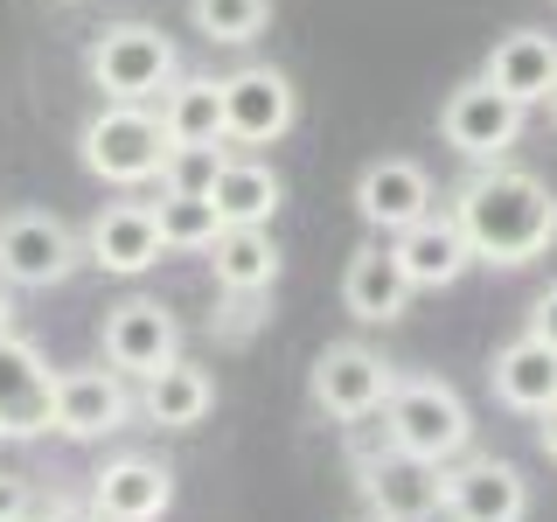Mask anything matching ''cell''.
I'll return each mask as SVG.
<instances>
[{
    "mask_svg": "<svg viewBox=\"0 0 557 522\" xmlns=\"http://www.w3.org/2000/svg\"><path fill=\"white\" fill-rule=\"evenodd\" d=\"M391 383H397V370L376 356V348L335 341V348H321V356H313L307 390H313V411H327L335 425H356V418H376L383 411Z\"/></svg>",
    "mask_w": 557,
    "mask_h": 522,
    "instance_id": "cell-8",
    "label": "cell"
},
{
    "mask_svg": "<svg viewBox=\"0 0 557 522\" xmlns=\"http://www.w3.org/2000/svg\"><path fill=\"white\" fill-rule=\"evenodd\" d=\"M440 509L453 522H522L530 515V487L509 460H467L446 474V501Z\"/></svg>",
    "mask_w": 557,
    "mask_h": 522,
    "instance_id": "cell-16",
    "label": "cell"
},
{
    "mask_svg": "<svg viewBox=\"0 0 557 522\" xmlns=\"http://www.w3.org/2000/svg\"><path fill=\"white\" fill-rule=\"evenodd\" d=\"M544 104H550V119H557V84H550V98H544Z\"/></svg>",
    "mask_w": 557,
    "mask_h": 522,
    "instance_id": "cell-32",
    "label": "cell"
},
{
    "mask_svg": "<svg viewBox=\"0 0 557 522\" xmlns=\"http://www.w3.org/2000/svg\"><path fill=\"white\" fill-rule=\"evenodd\" d=\"M481 77L495 84L502 98H516L522 112H530V104H544L550 84H557V35H544V28H509L495 49H487Z\"/></svg>",
    "mask_w": 557,
    "mask_h": 522,
    "instance_id": "cell-18",
    "label": "cell"
},
{
    "mask_svg": "<svg viewBox=\"0 0 557 522\" xmlns=\"http://www.w3.org/2000/svg\"><path fill=\"white\" fill-rule=\"evenodd\" d=\"M383 425H391V446L411 452V460H460L467 439H474V418H467L460 390L440 376H411V383H391V397H383Z\"/></svg>",
    "mask_w": 557,
    "mask_h": 522,
    "instance_id": "cell-4",
    "label": "cell"
},
{
    "mask_svg": "<svg viewBox=\"0 0 557 522\" xmlns=\"http://www.w3.org/2000/svg\"><path fill=\"white\" fill-rule=\"evenodd\" d=\"M77 265H84V237L70 231L63 216H49V209H14V216H0V286L49 293Z\"/></svg>",
    "mask_w": 557,
    "mask_h": 522,
    "instance_id": "cell-5",
    "label": "cell"
},
{
    "mask_svg": "<svg viewBox=\"0 0 557 522\" xmlns=\"http://www.w3.org/2000/svg\"><path fill=\"white\" fill-rule=\"evenodd\" d=\"M28 515H35L28 474H8V467H0V522H28Z\"/></svg>",
    "mask_w": 557,
    "mask_h": 522,
    "instance_id": "cell-27",
    "label": "cell"
},
{
    "mask_svg": "<svg viewBox=\"0 0 557 522\" xmlns=\"http://www.w3.org/2000/svg\"><path fill=\"white\" fill-rule=\"evenodd\" d=\"M139 411H147L161 432H196L202 418L216 411V376H209L202 362H182V356H174L168 370L147 376V390H139Z\"/></svg>",
    "mask_w": 557,
    "mask_h": 522,
    "instance_id": "cell-23",
    "label": "cell"
},
{
    "mask_svg": "<svg viewBox=\"0 0 557 522\" xmlns=\"http://www.w3.org/2000/svg\"><path fill=\"white\" fill-rule=\"evenodd\" d=\"M530 335L544 341V348H557V278L544 293H536V307H530Z\"/></svg>",
    "mask_w": 557,
    "mask_h": 522,
    "instance_id": "cell-28",
    "label": "cell"
},
{
    "mask_svg": "<svg viewBox=\"0 0 557 522\" xmlns=\"http://www.w3.org/2000/svg\"><path fill=\"white\" fill-rule=\"evenodd\" d=\"M440 139L474 167L509 161V147L522 139V104L502 98L487 77H467L460 91H446V104H440Z\"/></svg>",
    "mask_w": 557,
    "mask_h": 522,
    "instance_id": "cell-7",
    "label": "cell"
},
{
    "mask_svg": "<svg viewBox=\"0 0 557 522\" xmlns=\"http://www.w3.org/2000/svg\"><path fill=\"white\" fill-rule=\"evenodd\" d=\"M84 77H91L112 104H153L174 77H182V57H174V42L153 22H112V28L91 35V49H84Z\"/></svg>",
    "mask_w": 557,
    "mask_h": 522,
    "instance_id": "cell-2",
    "label": "cell"
},
{
    "mask_svg": "<svg viewBox=\"0 0 557 522\" xmlns=\"http://www.w3.org/2000/svg\"><path fill=\"white\" fill-rule=\"evenodd\" d=\"M161 133L174 153L223 147V77H174L161 91Z\"/></svg>",
    "mask_w": 557,
    "mask_h": 522,
    "instance_id": "cell-21",
    "label": "cell"
},
{
    "mask_svg": "<svg viewBox=\"0 0 557 522\" xmlns=\"http://www.w3.org/2000/svg\"><path fill=\"white\" fill-rule=\"evenodd\" d=\"M77 161L112 188H139V182H161L168 167V133H161V112L147 104H112L104 98L77 133Z\"/></svg>",
    "mask_w": 557,
    "mask_h": 522,
    "instance_id": "cell-3",
    "label": "cell"
},
{
    "mask_svg": "<svg viewBox=\"0 0 557 522\" xmlns=\"http://www.w3.org/2000/svg\"><path fill=\"white\" fill-rule=\"evenodd\" d=\"M391 251H397V265H405V278H411V293H440V286H453V278L474 265L460 223H453V216H432V209L391 237Z\"/></svg>",
    "mask_w": 557,
    "mask_h": 522,
    "instance_id": "cell-19",
    "label": "cell"
},
{
    "mask_svg": "<svg viewBox=\"0 0 557 522\" xmlns=\"http://www.w3.org/2000/svg\"><path fill=\"white\" fill-rule=\"evenodd\" d=\"M49 397H57L49 356L22 335H0V439H35V432H49Z\"/></svg>",
    "mask_w": 557,
    "mask_h": 522,
    "instance_id": "cell-12",
    "label": "cell"
},
{
    "mask_svg": "<svg viewBox=\"0 0 557 522\" xmlns=\"http://www.w3.org/2000/svg\"><path fill=\"white\" fill-rule=\"evenodd\" d=\"M42 522H98V515H91V509H70V501H57V509H49Z\"/></svg>",
    "mask_w": 557,
    "mask_h": 522,
    "instance_id": "cell-30",
    "label": "cell"
},
{
    "mask_svg": "<svg viewBox=\"0 0 557 522\" xmlns=\"http://www.w3.org/2000/svg\"><path fill=\"white\" fill-rule=\"evenodd\" d=\"M432 209V174L405 161V153H383V161H370L356 174V216L370 223V231L397 237L405 223H418Z\"/></svg>",
    "mask_w": 557,
    "mask_h": 522,
    "instance_id": "cell-14",
    "label": "cell"
},
{
    "mask_svg": "<svg viewBox=\"0 0 557 522\" xmlns=\"http://www.w3.org/2000/svg\"><path fill=\"white\" fill-rule=\"evenodd\" d=\"M84 265L112 272V278H139L161 265V231H153L147 202H104L84 231Z\"/></svg>",
    "mask_w": 557,
    "mask_h": 522,
    "instance_id": "cell-13",
    "label": "cell"
},
{
    "mask_svg": "<svg viewBox=\"0 0 557 522\" xmlns=\"http://www.w3.org/2000/svg\"><path fill=\"white\" fill-rule=\"evenodd\" d=\"M202 196L216 209V223L231 231V223H272L278 202H286V182L265 161H251V153H216L202 167Z\"/></svg>",
    "mask_w": 557,
    "mask_h": 522,
    "instance_id": "cell-15",
    "label": "cell"
},
{
    "mask_svg": "<svg viewBox=\"0 0 557 522\" xmlns=\"http://www.w3.org/2000/svg\"><path fill=\"white\" fill-rule=\"evenodd\" d=\"M300 119V91L286 70L244 63L223 77V147H278Z\"/></svg>",
    "mask_w": 557,
    "mask_h": 522,
    "instance_id": "cell-6",
    "label": "cell"
},
{
    "mask_svg": "<svg viewBox=\"0 0 557 522\" xmlns=\"http://www.w3.org/2000/svg\"><path fill=\"white\" fill-rule=\"evenodd\" d=\"M209 272H216V286L231 293V300H258V293H272L278 278V244L265 223H231V231H216L209 244Z\"/></svg>",
    "mask_w": 557,
    "mask_h": 522,
    "instance_id": "cell-22",
    "label": "cell"
},
{
    "mask_svg": "<svg viewBox=\"0 0 557 522\" xmlns=\"http://www.w3.org/2000/svg\"><path fill=\"white\" fill-rule=\"evenodd\" d=\"M536 446H544V460H557V405L536 411Z\"/></svg>",
    "mask_w": 557,
    "mask_h": 522,
    "instance_id": "cell-29",
    "label": "cell"
},
{
    "mask_svg": "<svg viewBox=\"0 0 557 522\" xmlns=\"http://www.w3.org/2000/svg\"><path fill=\"white\" fill-rule=\"evenodd\" d=\"M174 509V474L147 452H119L91 474V515L98 522H161Z\"/></svg>",
    "mask_w": 557,
    "mask_h": 522,
    "instance_id": "cell-11",
    "label": "cell"
},
{
    "mask_svg": "<svg viewBox=\"0 0 557 522\" xmlns=\"http://www.w3.org/2000/svg\"><path fill=\"white\" fill-rule=\"evenodd\" d=\"M182 356V321L147 300V293H133V300H119L104 313V362H112L119 376H139L147 383L153 370H168V362Z\"/></svg>",
    "mask_w": 557,
    "mask_h": 522,
    "instance_id": "cell-10",
    "label": "cell"
},
{
    "mask_svg": "<svg viewBox=\"0 0 557 522\" xmlns=\"http://www.w3.org/2000/svg\"><path fill=\"white\" fill-rule=\"evenodd\" d=\"M342 307L356 313L362 327H391V321H405V307H411V278H405V265H397L391 244H362V251L348 258V272H342Z\"/></svg>",
    "mask_w": 557,
    "mask_h": 522,
    "instance_id": "cell-20",
    "label": "cell"
},
{
    "mask_svg": "<svg viewBox=\"0 0 557 522\" xmlns=\"http://www.w3.org/2000/svg\"><path fill=\"white\" fill-rule=\"evenodd\" d=\"M188 22H196L202 42L244 49V42H258V35H265L272 0H188Z\"/></svg>",
    "mask_w": 557,
    "mask_h": 522,
    "instance_id": "cell-26",
    "label": "cell"
},
{
    "mask_svg": "<svg viewBox=\"0 0 557 522\" xmlns=\"http://www.w3.org/2000/svg\"><path fill=\"white\" fill-rule=\"evenodd\" d=\"M0 335H14V286H0Z\"/></svg>",
    "mask_w": 557,
    "mask_h": 522,
    "instance_id": "cell-31",
    "label": "cell"
},
{
    "mask_svg": "<svg viewBox=\"0 0 557 522\" xmlns=\"http://www.w3.org/2000/svg\"><path fill=\"white\" fill-rule=\"evenodd\" d=\"M487 383H495V397H502L509 411H522V418L550 411V405H557V348H544L536 335H522V341H509V348L495 356Z\"/></svg>",
    "mask_w": 557,
    "mask_h": 522,
    "instance_id": "cell-24",
    "label": "cell"
},
{
    "mask_svg": "<svg viewBox=\"0 0 557 522\" xmlns=\"http://www.w3.org/2000/svg\"><path fill=\"white\" fill-rule=\"evenodd\" d=\"M133 418V390L119 370H57V397H49V432L91 446V439H112L126 432Z\"/></svg>",
    "mask_w": 557,
    "mask_h": 522,
    "instance_id": "cell-9",
    "label": "cell"
},
{
    "mask_svg": "<svg viewBox=\"0 0 557 522\" xmlns=\"http://www.w3.org/2000/svg\"><path fill=\"white\" fill-rule=\"evenodd\" d=\"M370 509L376 522H425L432 509L446 501V467L432 460H411V452H383V460H370Z\"/></svg>",
    "mask_w": 557,
    "mask_h": 522,
    "instance_id": "cell-17",
    "label": "cell"
},
{
    "mask_svg": "<svg viewBox=\"0 0 557 522\" xmlns=\"http://www.w3.org/2000/svg\"><path fill=\"white\" fill-rule=\"evenodd\" d=\"M453 223H460L467 251L481 258V265H530V258H544L557 244V196L544 174L530 167H509V161H487L460 182V196L446 209Z\"/></svg>",
    "mask_w": 557,
    "mask_h": 522,
    "instance_id": "cell-1",
    "label": "cell"
},
{
    "mask_svg": "<svg viewBox=\"0 0 557 522\" xmlns=\"http://www.w3.org/2000/svg\"><path fill=\"white\" fill-rule=\"evenodd\" d=\"M147 209H153V231H161V251H209L223 231L202 182H161V202H147Z\"/></svg>",
    "mask_w": 557,
    "mask_h": 522,
    "instance_id": "cell-25",
    "label": "cell"
}]
</instances>
